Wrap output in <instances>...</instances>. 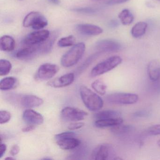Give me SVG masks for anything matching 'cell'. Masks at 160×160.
Here are the masks:
<instances>
[{
  "mask_svg": "<svg viewBox=\"0 0 160 160\" xmlns=\"http://www.w3.org/2000/svg\"><path fill=\"white\" fill-rule=\"evenodd\" d=\"M122 62L120 57L112 56L95 65L91 72L92 77L99 76L118 67Z\"/></svg>",
  "mask_w": 160,
  "mask_h": 160,
  "instance_id": "obj_3",
  "label": "cell"
},
{
  "mask_svg": "<svg viewBox=\"0 0 160 160\" xmlns=\"http://www.w3.org/2000/svg\"><path fill=\"white\" fill-rule=\"evenodd\" d=\"M76 137L75 133L69 131L56 135L55 139L61 148L69 150L76 148L81 144V141Z\"/></svg>",
  "mask_w": 160,
  "mask_h": 160,
  "instance_id": "obj_4",
  "label": "cell"
},
{
  "mask_svg": "<svg viewBox=\"0 0 160 160\" xmlns=\"http://www.w3.org/2000/svg\"><path fill=\"white\" fill-rule=\"evenodd\" d=\"M157 144L158 145V147L160 148V139H159V140L157 141Z\"/></svg>",
  "mask_w": 160,
  "mask_h": 160,
  "instance_id": "obj_43",
  "label": "cell"
},
{
  "mask_svg": "<svg viewBox=\"0 0 160 160\" xmlns=\"http://www.w3.org/2000/svg\"><path fill=\"white\" fill-rule=\"evenodd\" d=\"M22 117L25 122L31 125H41L44 122L43 116L30 108H28L24 111Z\"/></svg>",
  "mask_w": 160,
  "mask_h": 160,
  "instance_id": "obj_12",
  "label": "cell"
},
{
  "mask_svg": "<svg viewBox=\"0 0 160 160\" xmlns=\"http://www.w3.org/2000/svg\"><path fill=\"white\" fill-rule=\"evenodd\" d=\"M74 79V74L69 73L49 81L48 83V85L54 88H63L72 84Z\"/></svg>",
  "mask_w": 160,
  "mask_h": 160,
  "instance_id": "obj_14",
  "label": "cell"
},
{
  "mask_svg": "<svg viewBox=\"0 0 160 160\" xmlns=\"http://www.w3.org/2000/svg\"><path fill=\"white\" fill-rule=\"evenodd\" d=\"M157 1H158L160 2V0H157Z\"/></svg>",
  "mask_w": 160,
  "mask_h": 160,
  "instance_id": "obj_44",
  "label": "cell"
},
{
  "mask_svg": "<svg viewBox=\"0 0 160 160\" xmlns=\"http://www.w3.org/2000/svg\"><path fill=\"white\" fill-rule=\"evenodd\" d=\"M148 115L147 113H146V112H145V111H139L138 112H136L135 113V116L136 117H142V116H145V115Z\"/></svg>",
  "mask_w": 160,
  "mask_h": 160,
  "instance_id": "obj_40",
  "label": "cell"
},
{
  "mask_svg": "<svg viewBox=\"0 0 160 160\" xmlns=\"http://www.w3.org/2000/svg\"><path fill=\"white\" fill-rule=\"evenodd\" d=\"M77 31L79 33L87 36H96L102 33V28L96 25L89 24H78L76 26Z\"/></svg>",
  "mask_w": 160,
  "mask_h": 160,
  "instance_id": "obj_13",
  "label": "cell"
},
{
  "mask_svg": "<svg viewBox=\"0 0 160 160\" xmlns=\"http://www.w3.org/2000/svg\"><path fill=\"white\" fill-rule=\"evenodd\" d=\"M109 25L112 28H117L119 26V22L117 20H112L109 23Z\"/></svg>",
  "mask_w": 160,
  "mask_h": 160,
  "instance_id": "obj_39",
  "label": "cell"
},
{
  "mask_svg": "<svg viewBox=\"0 0 160 160\" xmlns=\"http://www.w3.org/2000/svg\"><path fill=\"white\" fill-rule=\"evenodd\" d=\"M59 71V67L55 64L46 63L40 66L35 75V78L37 80L44 81L55 76Z\"/></svg>",
  "mask_w": 160,
  "mask_h": 160,
  "instance_id": "obj_7",
  "label": "cell"
},
{
  "mask_svg": "<svg viewBox=\"0 0 160 160\" xmlns=\"http://www.w3.org/2000/svg\"><path fill=\"white\" fill-rule=\"evenodd\" d=\"M133 129V127L131 125L121 124L112 127L110 131L115 135L121 136L132 132Z\"/></svg>",
  "mask_w": 160,
  "mask_h": 160,
  "instance_id": "obj_23",
  "label": "cell"
},
{
  "mask_svg": "<svg viewBox=\"0 0 160 160\" xmlns=\"http://www.w3.org/2000/svg\"><path fill=\"white\" fill-rule=\"evenodd\" d=\"M102 53L99 51V52H97V53H95V54L90 56V57L83 62V63H82V65H80V67L78 69L77 71L78 73H80L82 72L84 70H85L86 68H88V67L89 66L90 64H91L92 62L94 60L96 59L101 54H102Z\"/></svg>",
  "mask_w": 160,
  "mask_h": 160,
  "instance_id": "obj_29",
  "label": "cell"
},
{
  "mask_svg": "<svg viewBox=\"0 0 160 160\" xmlns=\"http://www.w3.org/2000/svg\"><path fill=\"white\" fill-rule=\"evenodd\" d=\"M146 132L147 134L150 136L160 135V124L151 126Z\"/></svg>",
  "mask_w": 160,
  "mask_h": 160,
  "instance_id": "obj_31",
  "label": "cell"
},
{
  "mask_svg": "<svg viewBox=\"0 0 160 160\" xmlns=\"http://www.w3.org/2000/svg\"><path fill=\"white\" fill-rule=\"evenodd\" d=\"M17 85V79L13 77H8L0 81V89L1 90L7 91L15 88Z\"/></svg>",
  "mask_w": 160,
  "mask_h": 160,
  "instance_id": "obj_24",
  "label": "cell"
},
{
  "mask_svg": "<svg viewBox=\"0 0 160 160\" xmlns=\"http://www.w3.org/2000/svg\"><path fill=\"white\" fill-rule=\"evenodd\" d=\"M123 120L121 118H117L97 120L94 124L97 128H105L114 127L122 124Z\"/></svg>",
  "mask_w": 160,
  "mask_h": 160,
  "instance_id": "obj_19",
  "label": "cell"
},
{
  "mask_svg": "<svg viewBox=\"0 0 160 160\" xmlns=\"http://www.w3.org/2000/svg\"><path fill=\"white\" fill-rule=\"evenodd\" d=\"M75 42V38L73 35H69L60 39L58 42V45L61 48L68 47L74 45Z\"/></svg>",
  "mask_w": 160,
  "mask_h": 160,
  "instance_id": "obj_27",
  "label": "cell"
},
{
  "mask_svg": "<svg viewBox=\"0 0 160 160\" xmlns=\"http://www.w3.org/2000/svg\"><path fill=\"white\" fill-rule=\"evenodd\" d=\"M139 97L135 93L115 92L108 94L106 97L108 103L115 105H132L138 102Z\"/></svg>",
  "mask_w": 160,
  "mask_h": 160,
  "instance_id": "obj_5",
  "label": "cell"
},
{
  "mask_svg": "<svg viewBox=\"0 0 160 160\" xmlns=\"http://www.w3.org/2000/svg\"><path fill=\"white\" fill-rule=\"evenodd\" d=\"M131 0H108L107 4L108 5H115L128 2Z\"/></svg>",
  "mask_w": 160,
  "mask_h": 160,
  "instance_id": "obj_34",
  "label": "cell"
},
{
  "mask_svg": "<svg viewBox=\"0 0 160 160\" xmlns=\"http://www.w3.org/2000/svg\"><path fill=\"white\" fill-rule=\"evenodd\" d=\"M72 11L74 12L80 13L92 14L96 12V10L92 8H74Z\"/></svg>",
  "mask_w": 160,
  "mask_h": 160,
  "instance_id": "obj_32",
  "label": "cell"
},
{
  "mask_svg": "<svg viewBox=\"0 0 160 160\" xmlns=\"http://www.w3.org/2000/svg\"><path fill=\"white\" fill-rule=\"evenodd\" d=\"M43 100L42 98L31 94L25 95L20 100L21 106L28 108L40 106L43 103Z\"/></svg>",
  "mask_w": 160,
  "mask_h": 160,
  "instance_id": "obj_15",
  "label": "cell"
},
{
  "mask_svg": "<svg viewBox=\"0 0 160 160\" xmlns=\"http://www.w3.org/2000/svg\"><path fill=\"white\" fill-rule=\"evenodd\" d=\"M58 33L55 31L52 34H50L49 38L42 43L38 45L39 54L45 55L50 53L53 48L56 39L58 38Z\"/></svg>",
  "mask_w": 160,
  "mask_h": 160,
  "instance_id": "obj_16",
  "label": "cell"
},
{
  "mask_svg": "<svg viewBox=\"0 0 160 160\" xmlns=\"http://www.w3.org/2000/svg\"><path fill=\"white\" fill-rule=\"evenodd\" d=\"M147 72L151 81L159 79L160 78V62L156 60L151 61L148 64Z\"/></svg>",
  "mask_w": 160,
  "mask_h": 160,
  "instance_id": "obj_17",
  "label": "cell"
},
{
  "mask_svg": "<svg viewBox=\"0 0 160 160\" xmlns=\"http://www.w3.org/2000/svg\"><path fill=\"white\" fill-rule=\"evenodd\" d=\"M1 150H0V158H2L4 155L6 150H7V146L4 143H1Z\"/></svg>",
  "mask_w": 160,
  "mask_h": 160,
  "instance_id": "obj_37",
  "label": "cell"
},
{
  "mask_svg": "<svg viewBox=\"0 0 160 160\" xmlns=\"http://www.w3.org/2000/svg\"><path fill=\"white\" fill-rule=\"evenodd\" d=\"M118 18L124 26H129L134 21V16L128 9H124L118 14Z\"/></svg>",
  "mask_w": 160,
  "mask_h": 160,
  "instance_id": "obj_25",
  "label": "cell"
},
{
  "mask_svg": "<svg viewBox=\"0 0 160 160\" xmlns=\"http://www.w3.org/2000/svg\"><path fill=\"white\" fill-rule=\"evenodd\" d=\"M37 54H39L38 45L28 46L23 49H20L18 51L16 56L19 59L26 60L33 58Z\"/></svg>",
  "mask_w": 160,
  "mask_h": 160,
  "instance_id": "obj_18",
  "label": "cell"
},
{
  "mask_svg": "<svg viewBox=\"0 0 160 160\" xmlns=\"http://www.w3.org/2000/svg\"><path fill=\"white\" fill-rule=\"evenodd\" d=\"M16 43L14 39L9 35H4L0 39V47L2 51L10 52L15 48Z\"/></svg>",
  "mask_w": 160,
  "mask_h": 160,
  "instance_id": "obj_20",
  "label": "cell"
},
{
  "mask_svg": "<svg viewBox=\"0 0 160 160\" xmlns=\"http://www.w3.org/2000/svg\"><path fill=\"white\" fill-rule=\"evenodd\" d=\"M19 151H20V148L19 146H18L17 145H15L11 148L10 153L12 156H15L19 153Z\"/></svg>",
  "mask_w": 160,
  "mask_h": 160,
  "instance_id": "obj_36",
  "label": "cell"
},
{
  "mask_svg": "<svg viewBox=\"0 0 160 160\" xmlns=\"http://www.w3.org/2000/svg\"><path fill=\"white\" fill-rule=\"evenodd\" d=\"M35 125L29 124V125H28V126L23 128L22 129V132H31V131H33V130L35 129Z\"/></svg>",
  "mask_w": 160,
  "mask_h": 160,
  "instance_id": "obj_38",
  "label": "cell"
},
{
  "mask_svg": "<svg viewBox=\"0 0 160 160\" xmlns=\"http://www.w3.org/2000/svg\"><path fill=\"white\" fill-rule=\"evenodd\" d=\"M96 48L102 53L116 52L122 49V45L116 40L113 39H103L96 43Z\"/></svg>",
  "mask_w": 160,
  "mask_h": 160,
  "instance_id": "obj_11",
  "label": "cell"
},
{
  "mask_svg": "<svg viewBox=\"0 0 160 160\" xmlns=\"http://www.w3.org/2000/svg\"><path fill=\"white\" fill-rule=\"evenodd\" d=\"M49 2L53 4H56V5H58L60 4V0H48Z\"/></svg>",
  "mask_w": 160,
  "mask_h": 160,
  "instance_id": "obj_41",
  "label": "cell"
},
{
  "mask_svg": "<svg viewBox=\"0 0 160 160\" xmlns=\"http://www.w3.org/2000/svg\"><path fill=\"white\" fill-rule=\"evenodd\" d=\"M61 114L64 120L74 122L83 120L88 115V113L84 110L70 107L63 108Z\"/></svg>",
  "mask_w": 160,
  "mask_h": 160,
  "instance_id": "obj_9",
  "label": "cell"
},
{
  "mask_svg": "<svg viewBox=\"0 0 160 160\" xmlns=\"http://www.w3.org/2000/svg\"><path fill=\"white\" fill-rule=\"evenodd\" d=\"M152 82V88L155 91L160 92V78L157 80L151 81Z\"/></svg>",
  "mask_w": 160,
  "mask_h": 160,
  "instance_id": "obj_35",
  "label": "cell"
},
{
  "mask_svg": "<svg viewBox=\"0 0 160 160\" xmlns=\"http://www.w3.org/2000/svg\"><path fill=\"white\" fill-rule=\"evenodd\" d=\"M148 28V24L145 22H139L136 23L131 30V34L135 38L142 37L146 33Z\"/></svg>",
  "mask_w": 160,
  "mask_h": 160,
  "instance_id": "obj_21",
  "label": "cell"
},
{
  "mask_svg": "<svg viewBox=\"0 0 160 160\" xmlns=\"http://www.w3.org/2000/svg\"><path fill=\"white\" fill-rule=\"evenodd\" d=\"M109 144L99 145L94 149L91 155V159L94 160H106L111 159L113 156V149Z\"/></svg>",
  "mask_w": 160,
  "mask_h": 160,
  "instance_id": "obj_10",
  "label": "cell"
},
{
  "mask_svg": "<svg viewBox=\"0 0 160 160\" xmlns=\"http://www.w3.org/2000/svg\"><path fill=\"white\" fill-rule=\"evenodd\" d=\"M85 125V123L82 122H74L70 123L68 126V129L72 131V130H78V129H80V128L83 127Z\"/></svg>",
  "mask_w": 160,
  "mask_h": 160,
  "instance_id": "obj_33",
  "label": "cell"
},
{
  "mask_svg": "<svg viewBox=\"0 0 160 160\" xmlns=\"http://www.w3.org/2000/svg\"><path fill=\"white\" fill-rule=\"evenodd\" d=\"M12 64L9 61L6 59L0 60V75H7L11 72Z\"/></svg>",
  "mask_w": 160,
  "mask_h": 160,
  "instance_id": "obj_28",
  "label": "cell"
},
{
  "mask_svg": "<svg viewBox=\"0 0 160 160\" xmlns=\"http://www.w3.org/2000/svg\"><path fill=\"white\" fill-rule=\"evenodd\" d=\"M94 118L97 120L117 118H121V113L114 110H105L99 111L94 115Z\"/></svg>",
  "mask_w": 160,
  "mask_h": 160,
  "instance_id": "obj_22",
  "label": "cell"
},
{
  "mask_svg": "<svg viewBox=\"0 0 160 160\" xmlns=\"http://www.w3.org/2000/svg\"><path fill=\"white\" fill-rule=\"evenodd\" d=\"M85 50L86 45L84 43L74 45L62 57L61 65L65 68H70L75 65L82 58Z\"/></svg>",
  "mask_w": 160,
  "mask_h": 160,
  "instance_id": "obj_2",
  "label": "cell"
},
{
  "mask_svg": "<svg viewBox=\"0 0 160 160\" xmlns=\"http://www.w3.org/2000/svg\"><path fill=\"white\" fill-rule=\"evenodd\" d=\"M50 35V32L47 30L36 31L27 35L23 43L27 46L37 45L46 41Z\"/></svg>",
  "mask_w": 160,
  "mask_h": 160,
  "instance_id": "obj_8",
  "label": "cell"
},
{
  "mask_svg": "<svg viewBox=\"0 0 160 160\" xmlns=\"http://www.w3.org/2000/svg\"><path fill=\"white\" fill-rule=\"evenodd\" d=\"M5 160H15V158H13V157H7V158H5Z\"/></svg>",
  "mask_w": 160,
  "mask_h": 160,
  "instance_id": "obj_42",
  "label": "cell"
},
{
  "mask_svg": "<svg viewBox=\"0 0 160 160\" xmlns=\"http://www.w3.org/2000/svg\"><path fill=\"white\" fill-rule=\"evenodd\" d=\"M19 1H22V0H19Z\"/></svg>",
  "mask_w": 160,
  "mask_h": 160,
  "instance_id": "obj_45",
  "label": "cell"
},
{
  "mask_svg": "<svg viewBox=\"0 0 160 160\" xmlns=\"http://www.w3.org/2000/svg\"><path fill=\"white\" fill-rule=\"evenodd\" d=\"M23 25L25 28H32L33 29L40 30L48 26V21L41 13L32 12L25 17Z\"/></svg>",
  "mask_w": 160,
  "mask_h": 160,
  "instance_id": "obj_6",
  "label": "cell"
},
{
  "mask_svg": "<svg viewBox=\"0 0 160 160\" xmlns=\"http://www.w3.org/2000/svg\"><path fill=\"white\" fill-rule=\"evenodd\" d=\"M91 86L92 89L100 95H104L106 93L107 87L105 83L101 79H96L93 81Z\"/></svg>",
  "mask_w": 160,
  "mask_h": 160,
  "instance_id": "obj_26",
  "label": "cell"
},
{
  "mask_svg": "<svg viewBox=\"0 0 160 160\" xmlns=\"http://www.w3.org/2000/svg\"><path fill=\"white\" fill-rule=\"evenodd\" d=\"M11 119V114L9 111L6 110L0 111V123L4 124L7 123Z\"/></svg>",
  "mask_w": 160,
  "mask_h": 160,
  "instance_id": "obj_30",
  "label": "cell"
},
{
  "mask_svg": "<svg viewBox=\"0 0 160 160\" xmlns=\"http://www.w3.org/2000/svg\"><path fill=\"white\" fill-rule=\"evenodd\" d=\"M79 93L82 102L90 111H99L103 106L102 98L88 87L81 86L79 88Z\"/></svg>",
  "mask_w": 160,
  "mask_h": 160,
  "instance_id": "obj_1",
  "label": "cell"
}]
</instances>
